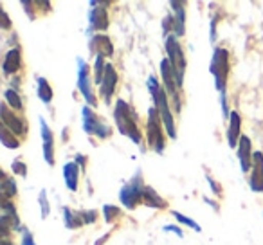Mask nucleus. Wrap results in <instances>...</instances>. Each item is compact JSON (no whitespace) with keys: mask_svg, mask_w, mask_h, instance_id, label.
<instances>
[{"mask_svg":"<svg viewBox=\"0 0 263 245\" xmlns=\"http://www.w3.org/2000/svg\"><path fill=\"white\" fill-rule=\"evenodd\" d=\"M114 119H116V126L119 130L121 136L130 137L132 143H136L137 146H143V132L139 126V116L136 114L134 106L126 103L124 99H117L116 108H114Z\"/></svg>","mask_w":263,"mask_h":245,"instance_id":"nucleus-1","label":"nucleus"},{"mask_svg":"<svg viewBox=\"0 0 263 245\" xmlns=\"http://www.w3.org/2000/svg\"><path fill=\"white\" fill-rule=\"evenodd\" d=\"M146 87H148V90H150L154 106L157 108V112L161 114V119H162V123H164L166 134H168L170 139L175 141L177 139V125H175V117H173V112H172V106H170V98H168V94H166L164 87L159 83L155 74H150V76H148Z\"/></svg>","mask_w":263,"mask_h":245,"instance_id":"nucleus-2","label":"nucleus"},{"mask_svg":"<svg viewBox=\"0 0 263 245\" xmlns=\"http://www.w3.org/2000/svg\"><path fill=\"white\" fill-rule=\"evenodd\" d=\"M209 72L213 74L216 92H218L220 96H227V81H229V72H231L229 51H227V49H223V47L213 49Z\"/></svg>","mask_w":263,"mask_h":245,"instance_id":"nucleus-3","label":"nucleus"},{"mask_svg":"<svg viewBox=\"0 0 263 245\" xmlns=\"http://www.w3.org/2000/svg\"><path fill=\"white\" fill-rule=\"evenodd\" d=\"M166 128L164 123L161 119V114L157 112L155 106L148 108V117H146V141L148 146L155 152V154L161 155L166 148Z\"/></svg>","mask_w":263,"mask_h":245,"instance_id":"nucleus-4","label":"nucleus"},{"mask_svg":"<svg viewBox=\"0 0 263 245\" xmlns=\"http://www.w3.org/2000/svg\"><path fill=\"white\" fill-rule=\"evenodd\" d=\"M164 47H166V58H168L170 65H172L173 72H175L179 88H182L184 76H186V69H187L186 54H184L182 45H180L179 38H177L175 34H172V36H168L164 40Z\"/></svg>","mask_w":263,"mask_h":245,"instance_id":"nucleus-5","label":"nucleus"},{"mask_svg":"<svg viewBox=\"0 0 263 245\" xmlns=\"http://www.w3.org/2000/svg\"><path fill=\"white\" fill-rule=\"evenodd\" d=\"M144 187H146L144 177H143V173H141V169H137V172L134 173V177L119 190V202L123 204V208L130 209V211L136 209L137 205L143 202Z\"/></svg>","mask_w":263,"mask_h":245,"instance_id":"nucleus-6","label":"nucleus"},{"mask_svg":"<svg viewBox=\"0 0 263 245\" xmlns=\"http://www.w3.org/2000/svg\"><path fill=\"white\" fill-rule=\"evenodd\" d=\"M81 117H83V132L90 137H98V139H108L114 134V128L106 123L103 117L92 110V106L85 105L81 110Z\"/></svg>","mask_w":263,"mask_h":245,"instance_id":"nucleus-7","label":"nucleus"},{"mask_svg":"<svg viewBox=\"0 0 263 245\" xmlns=\"http://www.w3.org/2000/svg\"><path fill=\"white\" fill-rule=\"evenodd\" d=\"M78 62V90L81 92L85 103L92 108L98 106V98L94 92V81L90 80V67H88L87 60H83L81 56L76 58Z\"/></svg>","mask_w":263,"mask_h":245,"instance_id":"nucleus-8","label":"nucleus"},{"mask_svg":"<svg viewBox=\"0 0 263 245\" xmlns=\"http://www.w3.org/2000/svg\"><path fill=\"white\" fill-rule=\"evenodd\" d=\"M161 78H162V87H164L166 94H168L170 101L173 103V110L175 112H180L182 108V99H180V88L179 83H177V78L175 72H173L172 65H170L168 58H162L161 60Z\"/></svg>","mask_w":263,"mask_h":245,"instance_id":"nucleus-9","label":"nucleus"},{"mask_svg":"<svg viewBox=\"0 0 263 245\" xmlns=\"http://www.w3.org/2000/svg\"><path fill=\"white\" fill-rule=\"evenodd\" d=\"M106 2H90V9H88V26H87V36L92 38L94 34H101L103 31L108 29L110 20L108 13L105 9Z\"/></svg>","mask_w":263,"mask_h":245,"instance_id":"nucleus-10","label":"nucleus"},{"mask_svg":"<svg viewBox=\"0 0 263 245\" xmlns=\"http://www.w3.org/2000/svg\"><path fill=\"white\" fill-rule=\"evenodd\" d=\"M0 119H2V126H6L8 130H11L18 139H24V137L27 136V128H29V125H27L26 119L20 117L15 110L9 108L6 101H2V105H0Z\"/></svg>","mask_w":263,"mask_h":245,"instance_id":"nucleus-11","label":"nucleus"},{"mask_svg":"<svg viewBox=\"0 0 263 245\" xmlns=\"http://www.w3.org/2000/svg\"><path fill=\"white\" fill-rule=\"evenodd\" d=\"M40 119V136H42V148H44V159L49 166H54V132L49 126V123L44 117Z\"/></svg>","mask_w":263,"mask_h":245,"instance_id":"nucleus-12","label":"nucleus"},{"mask_svg":"<svg viewBox=\"0 0 263 245\" xmlns=\"http://www.w3.org/2000/svg\"><path fill=\"white\" fill-rule=\"evenodd\" d=\"M116 87H117V70L112 63H108L105 70V76H103V81H101V85H99V94H101L103 101H105L106 105L112 103Z\"/></svg>","mask_w":263,"mask_h":245,"instance_id":"nucleus-13","label":"nucleus"},{"mask_svg":"<svg viewBox=\"0 0 263 245\" xmlns=\"http://www.w3.org/2000/svg\"><path fill=\"white\" fill-rule=\"evenodd\" d=\"M236 157L240 162L241 173H251L252 169V161H254V152H252V143L247 136H241L240 143L236 148Z\"/></svg>","mask_w":263,"mask_h":245,"instance_id":"nucleus-14","label":"nucleus"},{"mask_svg":"<svg viewBox=\"0 0 263 245\" xmlns=\"http://www.w3.org/2000/svg\"><path fill=\"white\" fill-rule=\"evenodd\" d=\"M249 187L252 193H263V154L254 152V161H252V169L249 175Z\"/></svg>","mask_w":263,"mask_h":245,"instance_id":"nucleus-15","label":"nucleus"},{"mask_svg":"<svg viewBox=\"0 0 263 245\" xmlns=\"http://www.w3.org/2000/svg\"><path fill=\"white\" fill-rule=\"evenodd\" d=\"M88 49L94 56H103V58H112L114 56V44L106 34H94L88 40Z\"/></svg>","mask_w":263,"mask_h":245,"instance_id":"nucleus-16","label":"nucleus"},{"mask_svg":"<svg viewBox=\"0 0 263 245\" xmlns=\"http://www.w3.org/2000/svg\"><path fill=\"white\" fill-rule=\"evenodd\" d=\"M226 137H227V144H229L231 150H236L238 143H240V139H241V116L236 110L231 112V117H229V121H227Z\"/></svg>","mask_w":263,"mask_h":245,"instance_id":"nucleus-17","label":"nucleus"},{"mask_svg":"<svg viewBox=\"0 0 263 245\" xmlns=\"http://www.w3.org/2000/svg\"><path fill=\"white\" fill-rule=\"evenodd\" d=\"M170 8H172V15L175 18V36L180 38L186 34V2L182 0H173L170 2Z\"/></svg>","mask_w":263,"mask_h":245,"instance_id":"nucleus-18","label":"nucleus"},{"mask_svg":"<svg viewBox=\"0 0 263 245\" xmlns=\"http://www.w3.org/2000/svg\"><path fill=\"white\" fill-rule=\"evenodd\" d=\"M80 173L81 168L74 161H69L63 164V180H65V186L69 191L76 193L78 187H80Z\"/></svg>","mask_w":263,"mask_h":245,"instance_id":"nucleus-19","label":"nucleus"},{"mask_svg":"<svg viewBox=\"0 0 263 245\" xmlns=\"http://www.w3.org/2000/svg\"><path fill=\"white\" fill-rule=\"evenodd\" d=\"M22 69V54H20L18 47H13L6 52L4 62H2V70H4L6 76H11V74L18 72Z\"/></svg>","mask_w":263,"mask_h":245,"instance_id":"nucleus-20","label":"nucleus"},{"mask_svg":"<svg viewBox=\"0 0 263 245\" xmlns=\"http://www.w3.org/2000/svg\"><path fill=\"white\" fill-rule=\"evenodd\" d=\"M141 204H144L146 208H152V209H162V208H166V202L162 200V197L152 186L144 187V191H143V202H141Z\"/></svg>","mask_w":263,"mask_h":245,"instance_id":"nucleus-21","label":"nucleus"},{"mask_svg":"<svg viewBox=\"0 0 263 245\" xmlns=\"http://www.w3.org/2000/svg\"><path fill=\"white\" fill-rule=\"evenodd\" d=\"M36 94H38V98H40V101L44 103V105L49 106L52 103L54 92H52L51 85H49V81L45 80L44 76H36Z\"/></svg>","mask_w":263,"mask_h":245,"instance_id":"nucleus-22","label":"nucleus"},{"mask_svg":"<svg viewBox=\"0 0 263 245\" xmlns=\"http://www.w3.org/2000/svg\"><path fill=\"white\" fill-rule=\"evenodd\" d=\"M63 222H65L67 229H80L81 225H85L81 213L74 211V209L67 208V205H63Z\"/></svg>","mask_w":263,"mask_h":245,"instance_id":"nucleus-23","label":"nucleus"},{"mask_svg":"<svg viewBox=\"0 0 263 245\" xmlns=\"http://www.w3.org/2000/svg\"><path fill=\"white\" fill-rule=\"evenodd\" d=\"M18 193V187H16V182L13 179H9L8 173H2V184H0V195L6 200H13Z\"/></svg>","mask_w":263,"mask_h":245,"instance_id":"nucleus-24","label":"nucleus"},{"mask_svg":"<svg viewBox=\"0 0 263 245\" xmlns=\"http://www.w3.org/2000/svg\"><path fill=\"white\" fill-rule=\"evenodd\" d=\"M4 101L8 103V106L15 112H22L24 110V103H22V98H20L18 90L16 88H8L4 92Z\"/></svg>","mask_w":263,"mask_h":245,"instance_id":"nucleus-25","label":"nucleus"},{"mask_svg":"<svg viewBox=\"0 0 263 245\" xmlns=\"http://www.w3.org/2000/svg\"><path fill=\"white\" fill-rule=\"evenodd\" d=\"M0 141H2V144H4L6 148H9V150L20 148V139L11 132V130L6 128V126H0Z\"/></svg>","mask_w":263,"mask_h":245,"instance_id":"nucleus-26","label":"nucleus"},{"mask_svg":"<svg viewBox=\"0 0 263 245\" xmlns=\"http://www.w3.org/2000/svg\"><path fill=\"white\" fill-rule=\"evenodd\" d=\"M106 65H108V63L105 62L103 56H96V60H94V83L96 85H101L103 76H105V70H106Z\"/></svg>","mask_w":263,"mask_h":245,"instance_id":"nucleus-27","label":"nucleus"},{"mask_svg":"<svg viewBox=\"0 0 263 245\" xmlns=\"http://www.w3.org/2000/svg\"><path fill=\"white\" fill-rule=\"evenodd\" d=\"M172 215H173V218H175L179 223H182V225H187L190 229H193L195 233H202V227L198 225V223L195 222L193 218H190V216L182 215V213H179V211H172Z\"/></svg>","mask_w":263,"mask_h":245,"instance_id":"nucleus-28","label":"nucleus"},{"mask_svg":"<svg viewBox=\"0 0 263 245\" xmlns=\"http://www.w3.org/2000/svg\"><path fill=\"white\" fill-rule=\"evenodd\" d=\"M101 215H103V218H105L106 223H112L114 220L121 215V209L117 208V205H114V204H105L101 208Z\"/></svg>","mask_w":263,"mask_h":245,"instance_id":"nucleus-29","label":"nucleus"},{"mask_svg":"<svg viewBox=\"0 0 263 245\" xmlns=\"http://www.w3.org/2000/svg\"><path fill=\"white\" fill-rule=\"evenodd\" d=\"M38 204H40V211H42V218H47L51 215V204H49V198H47V191L42 190L40 195H38Z\"/></svg>","mask_w":263,"mask_h":245,"instance_id":"nucleus-30","label":"nucleus"},{"mask_svg":"<svg viewBox=\"0 0 263 245\" xmlns=\"http://www.w3.org/2000/svg\"><path fill=\"white\" fill-rule=\"evenodd\" d=\"M11 172L15 173V175H20L22 179H26L27 177V166L22 162V159H15L11 164Z\"/></svg>","mask_w":263,"mask_h":245,"instance_id":"nucleus-31","label":"nucleus"},{"mask_svg":"<svg viewBox=\"0 0 263 245\" xmlns=\"http://www.w3.org/2000/svg\"><path fill=\"white\" fill-rule=\"evenodd\" d=\"M81 213V218H83L85 225H90V223H96L99 218V213L96 209H88V211H80Z\"/></svg>","mask_w":263,"mask_h":245,"instance_id":"nucleus-32","label":"nucleus"},{"mask_svg":"<svg viewBox=\"0 0 263 245\" xmlns=\"http://www.w3.org/2000/svg\"><path fill=\"white\" fill-rule=\"evenodd\" d=\"M20 245H36L33 233H31L27 227H24V229H22V240H20Z\"/></svg>","mask_w":263,"mask_h":245,"instance_id":"nucleus-33","label":"nucleus"},{"mask_svg":"<svg viewBox=\"0 0 263 245\" xmlns=\"http://www.w3.org/2000/svg\"><path fill=\"white\" fill-rule=\"evenodd\" d=\"M205 179H208L209 187H211V191H213V193H215L216 197H220V195H222V190H220V186H218V184H216V180L213 179V177L209 175V173H208V175H205Z\"/></svg>","mask_w":263,"mask_h":245,"instance_id":"nucleus-34","label":"nucleus"},{"mask_svg":"<svg viewBox=\"0 0 263 245\" xmlns=\"http://www.w3.org/2000/svg\"><path fill=\"white\" fill-rule=\"evenodd\" d=\"M162 231H164V233H173V234H177L179 238H184V231L180 229L179 225H173V223H172V225H164V227H162Z\"/></svg>","mask_w":263,"mask_h":245,"instance_id":"nucleus-35","label":"nucleus"},{"mask_svg":"<svg viewBox=\"0 0 263 245\" xmlns=\"http://www.w3.org/2000/svg\"><path fill=\"white\" fill-rule=\"evenodd\" d=\"M74 162H76V164L80 166L81 172H87V157H85V155L78 154V155H76V159H74Z\"/></svg>","mask_w":263,"mask_h":245,"instance_id":"nucleus-36","label":"nucleus"},{"mask_svg":"<svg viewBox=\"0 0 263 245\" xmlns=\"http://www.w3.org/2000/svg\"><path fill=\"white\" fill-rule=\"evenodd\" d=\"M0 15H2V29H9V27H11V20H9L8 13L2 9V11H0Z\"/></svg>","mask_w":263,"mask_h":245,"instance_id":"nucleus-37","label":"nucleus"},{"mask_svg":"<svg viewBox=\"0 0 263 245\" xmlns=\"http://www.w3.org/2000/svg\"><path fill=\"white\" fill-rule=\"evenodd\" d=\"M22 6H24V8H33V2H27V0H22ZM26 13H27V15H29V18H31V20L34 18L33 9H26Z\"/></svg>","mask_w":263,"mask_h":245,"instance_id":"nucleus-38","label":"nucleus"},{"mask_svg":"<svg viewBox=\"0 0 263 245\" xmlns=\"http://www.w3.org/2000/svg\"><path fill=\"white\" fill-rule=\"evenodd\" d=\"M0 245H15L11 241V238H0Z\"/></svg>","mask_w":263,"mask_h":245,"instance_id":"nucleus-39","label":"nucleus"},{"mask_svg":"<svg viewBox=\"0 0 263 245\" xmlns=\"http://www.w3.org/2000/svg\"><path fill=\"white\" fill-rule=\"evenodd\" d=\"M108 236H110V234H105V236H103V238H99V240L96 241L94 245H103V243H105V241H106V238H108Z\"/></svg>","mask_w":263,"mask_h":245,"instance_id":"nucleus-40","label":"nucleus"}]
</instances>
